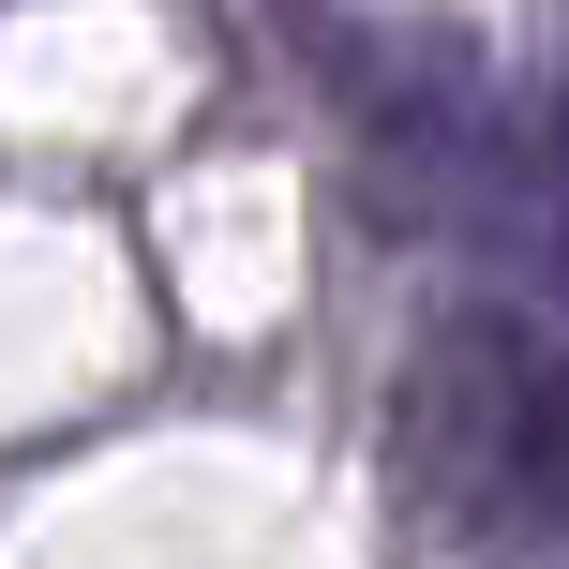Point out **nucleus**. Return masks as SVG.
Masks as SVG:
<instances>
[{"mask_svg":"<svg viewBox=\"0 0 569 569\" xmlns=\"http://www.w3.org/2000/svg\"><path fill=\"white\" fill-rule=\"evenodd\" d=\"M495 495H510L525 540L569 525V360H525V405H510V450H495Z\"/></svg>","mask_w":569,"mask_h":569,"instance_id":"obj_1","label":"nucleus"},{"mask_svg":"<svg viewBox=\"0 0 569 569\" xmlns=\"http://www.w3.org/2000/svg\"><path fill=\"white\" fill-rule=\"evenodd\" d=\"M555 284H569V136H555Z\"/></svg>","mask_w":569,"mask_h":569,"instance_id":"obj_2","label":"nucleus"}]
</instances>
